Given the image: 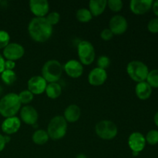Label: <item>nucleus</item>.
Returning a JSON list of instances; mask_svg holds the SVG:
<instances>
[{"instance_id":"27","label":"nucleus","mask_w":158,"mask_h":158,"mask_svg":"<svg viewBox=\"0 0 158 158\" xmlns=\"http://www.w3.org/2000/svg\"><path fill=\"white\" fill-rule=\"evenodd\" d=\"M146 142L150 145H156L158 143V131L157 130H151L147 134Z\"/></svg>"},{"instance_id":"35","label":"nucleus","mask_w":158,"mask_h":158,"mask_svg":"<svg viewBox=\"0 0 158 158\" xmlns=\"http://www.w3.org/2000/svg\"><path fill=\"white\" fill-rule=\"evenodd\" d=\"M6 143L4 140V136H2L1 134H0V152L4 150L5 147H6Z\"/></svg>"},{"instance_id":"29","label":"nucleus","mask_w":158,"mask_h":158,"mask_svg":"<svg viewBox=\"0 0 158 158\" xmlns=\"http://www.w3.org/2000/svg\"><path fill=\"white\" fill-rule=\"evenodd\" d=\"M10 36L6 31L0 30V49H5L9 44Z\"/></svg>"},{"instance_id":"7","label":"nucleus","mask_w":158,"mask_h":158,"mask_svg":"<svg viewBox=\"0 0 158 158\" xmlns=\"http://www.w3.org/2000/svg\"><path fill=\"white\" fill-rule=\"evenodd\" d=\"M80 62L83 65H90L95 60V49L92 43L86 40H83L77 47Z\"/></svg>"},{"instance_id":"3","label":"nucleus","mask_w":158,"mask_h":158,"mask_svg":"<svg viewBox=\"0 0 158 158\" xmlns=\"http://www.w3.org/2000/svg\"><path fill=\"white\" fill-rule=\"evenodd\" d=\"M63 66L58 60H48L42 68V77L47 83H57L63 74Z\"/></svg>"},{"instance_id":"17","label":"nucleus","mask_w":158,"mask_h":158,"mask_svg":"<svg viewBox=\"0 0 158 158\" xmlns=\"http://www.w3.org/2000/svg\"><path fill=\"white\" fill-rule=\"evenodd\" d=\"M21 127V121L17 117H8L2 123V131L7 135L15 134Z\"/></svg>"},{"instance_id":"15","label":"nucleus","mask_w":158,"mask_h":158,"mask_svg":"<svg viewBox=\"0 0 158 158\" xmlns=\"http://www.w3.org/2000/svg\"><path fill=\"white\" fill-rule=\"evenodd\" d=\"M107 79V73L105 69L100 68H94L88 75V82L90 85L99 86L103 85Z\"/></svg>"},{"instance_id":"30","label":"nucleus","mask_w":158,"mask_h":158,"mask_svg":"<svg viewBox=\"0 0 158 158\" xmlns=\"http://www.w3.org/2000/svg\"><path fill=\"white\" fill-rule=\"evenodd\" d=\"M110 64V60L106 56H101L97 60V66H98V68H100V69L106 70V68L109 67Z\"/></svg>"},{"instance_id":"20","label":"nucleus","mask_w":158,"mask_h":158,"mask_svg":"<svg viewBox=\"0 0 158 158\" xmlns=\"http://www.w3.org/2000/svg\"><path fill=\"white\" fill-rule=\"evenodd\" d=\"M107 6L106 0H90L89 2V10L93 16H98L104 12Z\"/></svg>"},{"instance_id":"38","label":"nucleus","mask_w":158,"mask_h":158,"mask_svg":"<svg viewBox=\"0 0 158 158\" xmlns=\"http://www.w3.org/2000/svg\"><path fill=\"white\" fill-rule=\"evenodd\" d=\"M154 123H155L156 126H157V127H158V111H157V113H156L155 115H154Z\"/></svg>"},{"instance_id":"6","label":"nucleus","mask_w":158,"mask_h":158,"mask_svg":"<svg viewBox=\"0 0 158 158\" xmlns=\"http://www.w3.org/2000/svg\"><path fill=\"white\" fill-rule=\"evenodd\" d=\"M95 132L103 140H112L117 135V127L110 120H104L98 122L95 126Z\"/></svg>"},{"instance_id":"33","label":"nucleus","mask_w":158,"mask_h":158,"mask_svg":"<svg viewBox=\"0 0 158 158\" xmlns=\"http://www.w3.org/2000/svg\"><path fill=\"white\" fill-rule=\"evenodd\" d=\"M100 37H101L102 40H105V41H108V40H110L114 37V33L111 32L110 29H104L100 32Z\"/></svg>"},{"instance_id":"28","label":"nucleus","mask_w":158,"mask_h":158,"mask_svg":"<svg viewBox=\"0 0 158 158\" xmlns=\"http://www.w3.org/2000/svg\"><path fill=\"white\" fill-rule=\"evenodd\" d=\"M123 3L120 0H109L107 1L108 8L114 12H118L123 9Z\"/></svg>"},{"instance_id":"34","label":"nucleus","mask_w":158,"mask_h":158,"mask_svg":"<svg viewBox=\"0 0 158 158\" xmlns=\"http://www.w3.org/2000/svg\"><path fill=\"white\" fill-rule=\"evenodd\" d=\"M15 66V63L12 60L5 61V70H13Z\"/></svg>"},{"instance_id":"39","label":"nucleus","mask_w":158,"mask_h":158,"mask_svg":"<svg viewBox=\"0 0 158 158\" xmlns=\"http://www.w3.org/2000/svg\"><path fill=\"white\" fill-rule=\"evenodd\" d=\"M4 140H5V142H6V143H9V141L11 140V137H9V136H4Z\"/></svg>"},{"instance_id":"2","label":"nucleus","mask_w":158,"mask_h":158,"mask_svg":"<svg viewBox=\"0 0 158 158\" xmlns=\"http://www.w3.org/2000/svg\"><path fill=\"white\" fill-rule=\"evenodd\" d=\"M21 105L18 94L15 93L6 94L0 100V114L6 118L15 117L21 109Z\"/></svg>"},{"instance_id":"19","label":"nucleus","mask_w":158,"mask_h":158,"mask_svg":"<svg viewBox=\"0 0 158 158\" xmlns=\"http://www.w3.org/2000/svg\"><path fill=\"white\" fill-rule=\"evenodd\" d=\"M80 114H81L80 108L76 104H71L65 110L63 117L66 122L75 123L80 119Z\"/></svg>"},{"instance_id":"14","label":"nucleus","mask_w":158,"mask_h":158,"mask_svg":"<svg viewBox=\"0 0 158 158\" xmlns=\"http://www.w3.org/2000/svg\"><path fill=\"white\" fill-rule=\"evenodd\" d=\"M153 3V0H132L130 3V8L135 15H143L152 9Z\"/></svg>"},{"instance_id":"37","label":"nucleus","mask_w":158,"mask_h":158,"mask_svg":"<svg viewBox=\"0 0 158 158\" xmlns=\"http://www.w3.org/2000/svg\"><path fill=\"white\" fill-rule=\"evenodd\" d=\"M5 70V60L0 54V73Z\"/></svg>"},{"instance_id":"16","label":"nucleus","mask_w":158,"mask_h":158,"mask_svg":"<svg viewBox=\"0 0 158 158\" xmlns=\"http://www.w3.org/2000/svg\"><path fill=\"white\" fill-rule=\"evenodd\" d=\"M63 69L66 73L72 78H78L81 77L83 73V65L80 62L76 60H70L66 62L63 66Z\"/></svg>"},{"instance_id":"4","label":"nucleus","mask_w":158,"mask_h":158,"mask_svg":"<svg viewBox=\"0 0 158 158\" xmlns=\"http://www.w3.org/2000/svg\"><path fill=\"white\" fill-rule=\"evenodd\" d=\"M67 131V122L63 116H56L49 121L47 133L52 140H57L63 138Z\"/></svg>"},{"instance_id":"18","label":"nucleus","mask_w":158,"mask_h":158,"mask_svg":"<svg viewBox=\"0 0 158 158\" xmlns=\"http://www.w3.org/2000/svg\"><path fill=\"white\" fill-rule=\"evenodd\" d=\"M137 97L141 100H146L150 98L152 94V87L147 83V81L137 83L135 87Z\"/></svg>"},{"instance_id":"32","label":"nucleus","mask_w":158,"mask_h":158,"mask_svg":"<svg viewBox=\"0 0 158 158\" xmlns=\"http://www.w3.org/2000/svg\"><path fill=\"white\" fill-rule=\"evenodd\" d=\"M148 29L151 33H158V18H154L148 24Z\"/></svg>"},{"instance_id":"23","label":"nucleus","mask_w":158,"mask_h":158,"mask_svg":"<svg viewBox=\"0 0 158 158\" xmlns=\"http://www.w3.org/2000/svg\"><path fill=\"white\" fill-rule=\"evenodd\" d=\"M76 16H77V20L81 23H88L93 19V15L89 12V9H85V8L79 9L77 12Z\"/></svg>"},{"instance_id":"31","label":"nucleus","mask_w":158,"mask_h":158,"mask_svg":"<svg viewBox=\"0 0 158 158\" xmlns=\"http://www.w3.org/2000/svg\"><path fill=\"white\" fill-rule=\"evenodd\" d=\"M46 20L49 23L51 26H53L54 25H56L60 20V15L57 12H49L46 17Z\"/></svg>"},{"instance_id":"22","label":"nucleus","mask_w":158,"mask_h":158,"mask_svg":"<svg viewBox=\"0 0 158 158\" xmlns=\"http://www.w3.org/2000/svg\"><path fill=\"white\" fill-rule=\"evenodd\" d=\"M32 141L38 145H43L46 143L49 140V137L47 131L44 130H37L32 134Z\"/></svg>"},{"instance_id":"13","label":"nucleus","mask_w":158,"mask_h":158,"mask_svg":"<svg viewBox=\"0 0 158 158\" xmlns=\"http://www.w3.org/2000/svg\"><path fill=\"white\" fill-rule=\"evenodd\" d=\"M20 117L26 124L33 126L38 120L39 114L33 106L26 105L20 110Z\"/></svg>"},{"instance_id":"40","label":"nucleus","mask_w":158,"mask_h":158,"mask_svg":"<svg viewBox=\"0 0 158 158\" xmlns=\"http://www.w3.org/2000/svg\"><path fill=\"white\" fill-rule=\"evenodd\" d=\"M76 158H87V157H86L85 154H78V155L77 156V157H76Z\"/></svg>"},{"instance_id":"5","label":"nucleus","mask_w":158,"mask_h":158,"mask_svg":"<svg viewBox=\"0 0 158 158\" xmlns=\"http://www.w3.org/2000/svg\"><path fill=\"white\" fill-rule=\"evenodd\" d=\"M127 72L129 77L137 83L146 81L149 73L148 66L139 60H133L130 62L127 66Z\"/></svg>"},{"instance_id":"26","label":"nucleus","mask_w":158,"mask_h":158,"mask_svg":"<svg viewBox=\"0 0 158 158\" xmlns=\"http://www.w3.org/2000/svg\"><path fill=\"white\" fill-rule=\"evenodd\" d=\"M20 102H21L22 104H28V103H31L32 100H33L34 95L28 89L26 90H23L22 92H20L19 94H18Z\"/></svg>"},{"instance_id":"1","label":"nucleus","mask_w":158,"mask_h":158,"mask_svg":"<svg viewBox=\"0 0 158 158\" xmlns=\"http://www.w3.org/2000/svg\"><path fill=\"white\" fill-rule=\"evenodd\" d=\"M28 32L31 38L37 43H45L52 34V26L46 17H35L28 26Z\"/></svg>"},{"instance_id":"25","label":"nucleus","mask_w":158,"mask_h":158,"mask_svg":"<svg viewBox=\"0 0 158 158\" xmlns=\"http://www.w3.org/2000/svg\"><path fill=\"white\" fill-rule=\"evenodd\" d=\"M146 81L152 88H158V69L149 71Z\"/></svg>"},{"instance_id":"36","label":"nucleus","mask_w":158,"mask_h":158,"mask_svg":"<svg viewBox=\"0 0 158 158\" xmlns=\"http://www.w3.org/2000/svg\"><path fill=\"white\" fill-rule=\"evenodd\" d=\"M152 9H153V12H154V13L155 14L156 16L158 18V0L154 2V3H153V6H152Z\"/></svg>"},{"instance_id":"9","label":"nucleus","mask_w":158,"mask_h":158,"mask_svg":"<svg viewBox=\"0 0 158 158\" xmlns=\"http://www.w3.org/2000/svg\"><path fill=\"white\" fill-rule=\"evenodd\" d=\"M109 26L114 35H121L124 33L128 28V23L123 15H116L110 19Z\"/></svg>"},{"instance_id":"41","label":"nucleus","mask_w":158,"mask_h":158,"mask_svg":"<svg viewBox=\"0 0 158 158\" xmlns=\"http://www.w3.org/2000/svg\"><path fill=\"white\" fill-rule=\"evenodd\" d=\"M0 3H1V2H0Z\"/></svg>"},{"instance_id":"8","label":"nucleus","mask_w":158,"mask_h":158,"mask_svg":"<svg viewBox=\"0 0 158 158\" xmlns=\"http://www.w3.org/2000/svg\"><path fill=\"white\" fill-rule=\"evenodd\" d=\"M25 49L22 45L16 43H9L3 50V56L7 60L15 61L24 56Z\"/></svg>"},{"instance_id":"21","label":"nucleus","mask_w":158,"mask_h":158,"mask_svg":"<svg viewBox=\"0 0 158 158\" xmlns=\"http://www.w3.org/2000/svg\"><path fill=\"white\" fill-rule=\"evenodd\" d=\"M45 92L49 98L56 99L61 95L62 87L58 83H48Z\"/></svg>"},{"instance_id":"12","label":"nucleus","mask_w":158,"mask_h":158,"mask_svg":"<svg viewBox=\"0 0 158 158\" xmlns=\"http://www.w3.org/2000/svg\"><path fill=\"white\" fill-rule=\"evenodd\" d=\"M29 9L35 17H45L49 10V4L46 0H31Z\"/></svg>"},{"instance_id":"10","label":"nucleus","mask_w":158,"mask_h":158,"mask_svg":"<svg viewBox=\"0 0 158 158\" xmlns=\"http://www.w3.org/2000/svg\"><path fill=\"white\" fill-rule=\"evenodd\" d=\"M47 82L42 76H35L28 80V90L30 91L33 95H40L46 90Z\"/></svg>"},{"instance_id":"24","label":"nucleus","mask_w":158,"mask_h":158,"mask_svg":"<svg viewBox=\"0 0 158 158\" xmlns=\"http://www.w3.org/2000/svg\"><path fill=\"white\" fill-rule=\"evenodd\" d=\"M1 78L3 83L6 85L13 84L17 80L15 73L13 70H4L1 74Z\"/></svg>"},{"instance_id":"11","label":"nucleus","mask_w":158,"mask_h":158,"mask_svg":"<svg viewBox=\"0 0 158 158\" xmlns=\"http://www.w3.org/2000/svg\"><path fill=\"white\" fill-rule=\"evenodd\" d=\"M146 143L145 137L140 132L132 133L128 138V146L132 152H141L145 148Z\"/></svg>"}]
</instances>
